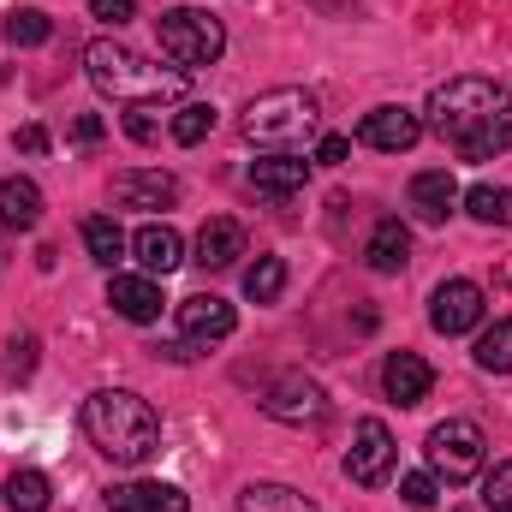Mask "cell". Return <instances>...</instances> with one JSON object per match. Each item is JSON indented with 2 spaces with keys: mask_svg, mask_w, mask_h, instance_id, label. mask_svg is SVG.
Wrapping results in <instances>:
<instances>
[{
  "mask_svg": "<svg viewBox=\"0 0 512 512\" xmlns=\"http://www.w3.org/2000/svg\"><path fill=\"white\" fill-rule=\"evenodd\" d=\"M84 435L102 459L114 465H143L161 447V417L149 399H137L131 387H102L84 399Z\"/></svg>",
  "mask_w": 512,
  "mask_h": 512,
  "instance_id": "obj_1",
  "label": "cell"
},
{
  "mask_svg": "<svg viewBox=\"0 0 512 512\" xmlns=\"http://www.w3.org/2000/svg\"><path fill=\"white\" fill-rule=\"evenodd\" d=\"M84 72H90V84L96 90H108V96H120V102H173L179 90H185V72L179 66H149L137 48H126V42H90L84 48Z\"/></svg>",
  "mask_w": 512,
  "mask_h": 512,
  "instance_id": "obj_2",
  "label": "cell"
},
{
  "mask_svg": "<svg viewBox=\"0 0 512 512\" xmlns=\"http://www.w3.org/2000/svg\"><path fill=\"white\" fill-rule=\"evenodd\" d=\"M239 126L262 149H298L322 131V102L310 90H262V96H251Z\"/></svg>",
  "mask_w": 512,
  "mask_h": 512,
  "instance_id": "obj_3",
  "label": "cell"
},
{
  "mask_svg": "<svg viewBox=\"0 0 512 512\" xmlns=\"http://www.w3.org/2000/svg\"><path fill=\"white\" fill-rule=\"evenodd\" d=\"M512 114V96L495 84V78H477V72H465V78H447L435 96H429V131H441V137H465V131L489 126V120H507Z\"/></svg>",
  "mask_w": 512,
  "mask_h": 512,
  "instance_id": "obj_4",
  "label": "cell"
},
{
  "mask_svg": "<svg viewBox=\"0 0 512 512\" xmlns=\"http://www.w3.org/2000/svg\"><path fill=\"white\" fill-rule=\"evenodd\" d=\"M155 42L179 72H197V66H215L227 54V24L203 6H173L155 18Z\"/></svg>",
  "mask_w": 512,
  "mask_h": 512,
  "instance_id": "obj_5",
  "label": "cell"
},
{
  "mask_svg": "<svg viewBox=\"0 0 512 512\" xmlns=\"http://www.w3.org/2000/svg\"><path fill=\"white\" fill-rule=\"evenodd\" d=\"M423 453H429V471H435V477H447V483H471V477L483 471L489 441H483V429H477L471 417H447V423L429 429Z\"/></svg>",
  "mask_w": 512,
  "mask_h": 512,
  "instance_id": "obj_6",
  "label": "cell"
},
{
  "mask_svg": "<svg viewBox=\"0 0 512 512\" xmlns=\"http://www.w3.org/2000/svg\"><path fill=\"white\" fill-rule=\"evenodd\" d=\"M393 459H399L393 429H387L382 417H364V423L352 429V447H346V477H352L358 489H382L387 477H393Z\"/></svg>",
  "mask_w": 512,
  "mask_h": 512,
  "instance_id": "obj_7",
  "label": "cell"
},
{
  "mask_svg": "<svg viewBox=\"0 0 512 512\" xmlns=\"http://www.w3.org/2000/svg\"><path fill=\"white\" fill-rule=\"evenodd\" d=\"M262 411L274 417V423H322L328 417V393L322 382H310V376H274V382L262 387Z\"/></svg>",
  "mask_w": 512,
  "mask_h": 512,
  "instance_id": "obj_8",
  "label": "cell"
},
{
  "mask_svg": "<svg viewBox=\"0 0 512 512\" xmlns=\"http://www.w3.org/2000/svg\"><path fill=\"white\" fill-rule=\"evenodd\" d=\"M477 322H483V286H477V280H441V286L429 292V328H435V334L459 340V334H471Z\"/></svg>",
  "mask_w": 512,
  "mask_h": 512,
  "instance_id": "obj_9",
  "label": "cell"
},
{
  "mask_svg": "<svg viewBox=\"0 0 512 512\" xmlns=\"http://www.w3.org/2000/svg\"><path fill=\"white\" fill-rule=\"evenodd\" d=\"M251 185H256V197H268V203H292L310 185V161L292 155V149H268V155L251 161Z\"/></svg>",
  "mask_w": 512,
  "mask_h": 512,
  "instance_id": "obj_10",
  "label": "cell"
},
{
  "mask_svg": "<svg viewBox=\"0 0 512 512\" xmlns=\"http://www.w3.org/2000/svg\"><path fill=\"white\" fill-rule=\"evenodd\" d=\"M233 328H239V316H233V304L215 298V292H197V298L179 304V340H185V346H215V340H227Z\"/></svg>",
  "mask_w": 512,
  "mask_h": 512,
  "instance_id": "obj_11",
  "label": "cell"
},
{
  "mask_svg": "<svg viewBox=\"0 0 512 512\" xmlns=\"http://www.w3.org/2000/svg\"><path fill=\"white\" fill-rule=\"evenodd\" d=\"M405 209H411L423 227H447V215L459 209V185H453V173H447V167L417 173L411 191H405Z\"/></svg>",
  "mask_w": 512,
  "mask_h": 512,
  "instance_id": "obj_12",
  "label": "cell"
},
{
  "mask_svg": "<svg viewBox=\"0 0 512 512\" xmlns=\"http://www.w3.org/2000/svg\"><path fill=\"white\" fill-rule=\"evenodd\" d=\"M108 512H185L191 495L173 489V483H155V477H131V483H114L108 495Z\"/></svg>",
  "mask_w": 512,
  "mask_h": 512,
  "instance_id": "obj_13",
  "label": "cell"
},
{
  "mask_svg": "<svg viewBox=\"0 0 512 512\" xmlns=\"http://www.w3.org/2000/svg\"><path fill=\"white\" fill-rule=\"evenodd\" d=\"M358 137L370 143V149H382V155H399V149H411L417 137H423V120L411 114V108H376V114H364V126H358Z\"/></svg>",
  "mask_w": 512,
  "mask_h": 512,
  "instance_id": "obj_14",
  "label": "cell"
},
{
  "mask_svg": "<svg viewBox=\"0 0 512 512\" xmlns=\"http://www.w3.org/2000/svg\"><path fill=\"white\" fill-rule=\"evenodd\" d=\"M108 304H114V316H126V322H155L161 316V280L155 274H114L108 280Z\"/></svg>",
  "mask_w": 512,
  "mask_h": 512,
  "instance_id": "obj_15",
  "label": "cell"
},
{
  "mask_svg": "<svg viewBox=\"0 0 512 512\" xmlns=\"http://www.w3.org/2000/svg\"><path fill=\"white\" fill-rule=\"evenodd\" d=\"M382 387L393 405H423L429 399V387H435V370L417 358V352H393L382 364Z\"/></svg>",
  "mask_w": 512,
  "mask_h": 512,
  "instance_id": "obj_16",
  "label": "cell"
},
{
  "mask_svg": "<svg viewBox=\"0 0 512 512\" xmlns=\"http://www.w3.org/2000/svg\"><path fill=\"white\" fill-rule=\"evenodd\" d=\"M114 197L126 203V209H167V203H179V179L173 173H143V167H131L114 179Z\"/></svg>",
  "mask_w": 512,
  "mask_h": 512,
  "instance_id": "obj_17",
  "label": "cell"
},
{
  "mask_svg": "<svg viewBox=\"0 0 512 512\" xmlns=\"http://www.w3.org/2000/svg\"><path fill=\"white\" fill-rule=\"evenodd\" d=\"M131 251H137V262H143V274H173L179 262H185V239L167 227V221H149V227H137V239H131Z\"/></svg>",
  "mask_w": 512,
  "mask_h": 512,
  "instance_id": "obj_18",
  "label": "cell"
},
{
  "mask_svg": "<svg viewBox=\"0 0 512 512\" xmlns=\"http://www.w3.org/2000/svg\"><path fill=\"white\" fill-rule=\"evenodd\" d=\"M0 227L6 233H36L42 227V185L36 179H6L0 185Z\"/></svg>",
  "mask_w": 512,
  "mask_h": 512,
  "instance_id": "obj_19",
  "label": "cell"
},
{
  "mask_svg": "<svg viewBox=\"0 0 512 512\" xmlns=\"http://www.w3.org/2000/svg\"><path fill=\"white\" fill-rule=\"evenodd\" d=\"M239 256H245V227L239 221H227V215L203 221V233H197V262L203 268H233Z\"/></svg>",
  "mask_w": 512,
  "mask_h": 512,
  "instance_id": "obj_20",
  "label": "cell"
},
{
  "mask_svg": "<svg viewBox=\"0 0 512 512\" xmlns=\"http://www.w3.org/2000/svg\"><path fill=\"white\" fill-rule=\"evenodd\" d=\"M364 262L376 268V274H399L405 262H411V233H405V221H376V233H370V245H364Z\"/></svg>",
  "mask_w": 512,
  "mask_h": 512,
  "instance_id": "obj_21",
  "label": "cell"
},
{
  "mask_svg": "<svg viewBox=\"0 0 512 512\" xmlns=\"http://www.w3.org/2000/svg\"><path fill=\"white\" fill-rule=\"evenodd\" d=\"M239 512H322L310 495H298V489H286V483H245V495H239Z\"/></svg>",
  "mask_w": 512,
  "mask_h": 512,
  "instance_id": "obj_22",
  "label": "cell"
},
{
  "mask_svg": "<svg viewBox=\"0 0 512 512\" xmlns=\"http://www.w3.org/2000/svg\"><path fill=\"white\" fill-rule=\"evenodd\" d=\"M471 358H477V370H489V376H512V316L477 334V352H471Z\"/></svg>",
  "mask_w": 512,
  "mask_h": 512,
  "instance_id": "obj_23",
  "label": "cell"
},
{
  "mask_svg": "<svg viewBox=\"0 0 512 512\" xmlns=\"http://www.w3.org/2000/svg\"><path fill=\"white\" fill-rule=\"evenodd\" d=\"M84 251L96 256L102 268H114V262L126 256V233H120V221H114V215H90V221H84Z\"/></svg>",
  "mask_w": 512,
  "mask_h": 512,
  "instance_id": "obj_24",
  "label": "cell"
},
{
  "mask_svg": "<svg viewBox=\"0 0 512 512\" xmlns=\"http://www.w3.org/2000/svg\"><path fill=\"white\" fill-rule=\"evenodd\" d=\"M465 209H471V221H483V227H512V191L507 185H471V191H465Z\"/></svg>",
  "mask_w": 512,
  "mask_h": 512,
  "instance_id": "obj_25",
  "label": "cell"
},
{
  "mask_svg": "<svg viewBox=\"0 0 512 512\" xmlns=\"http://www.w3.org/2000/svg\"><path fill=\"white\" fill-rule=\"evenodd\" d=\"M512 149V120H489V126L465 131L459 137V155L465 161H495V155H507Z\"/></svg>",
  "mask_w": 512,
  "mask_h": 512,
  "instance_id": "obj_26",
  "label": "cell"
},
{
  "mask_svg": "<svg viewBox=\"0 0 512 512\" xmlns=\"http://www.w3.org/2000/svg\"><path fill=\"white\" fill-rule=\"evenodd\" d=\"M48 501H54V489H48L42 471H12L6 477V507L12 512H48Z\"/></svg>",
  "mask_w": 512,
  "mask_h": 512,
  "instance_id": "obj_27",
  "label": "cell"
},
{
  "mask_svg": "<svg viewBox=\"0 0 512 512\" xmlns=\"http://www.w3.org/2000/svg\"><path fill=\"white\" fill-rule=\"evenodd\" d=\"M286 292V262L280 256H256L251 268H245V298L251 304H274Z\"/></svg>",
  "mask_w": 512,
  "mask_h": 512,
  "instance_id": "obj_28",
  "label": "cell"
},
{
  "mask_svg": "<svg viewBox=\"0 0 512 512\" xmlns=\"http://www.w3.org/2000/svg\"><path fill=\"white\" fill-rule=\"evenodd\" d=\"M0 30H6V42H12V48H42V42L54 36L48 12H36V6H18V12H12V18L0 24Z\"/></svg>",
  "mask_w": 512,
  "mask_h": 512,
  "instance_id": "obj_29",
  "label": "cell"
},
{
  "mask_svg": "<svg viewBox=\"0 0 512 512\" xmlns=\"http://www.w3.org/2000/svg\"><path fill=\"white\" fill-rule=\"evenodd\" d=\"M209 131H215V108H209V102H185V108L167 120V137H173V143H185V149H191V143H203Z\"/></svg>",
  "mask_w": 512,
  "mask_h": 512,
  "instance_id": "obj_30",
  "label": "cell"
},
{
  "mask_svg": "<svg viewBox=\"0 0 512 512\" xmlns=\"http://www.w3.org/2000/svg\"><path fill=\"white\" fill-rule=\"evenodd\" d=\"M126 137L131 143H155V137H161V108H155V102H131L126 108Z\"/></svg>",
  "mask_w": 512,
  "mask_h": 512,
  "instance_id": "obj_31",
  "label": "cell"
},
{
  "mask_svg": "<svg viewBox=\"0 0 512 512\" xmlns=\"http://www.w3.org/2000/svg\"><path fill=\"white\" fill-rule=\"evenodd\" d=\"M483 507L489 512H512V459H501V465L483 477Z\"/></svg>",
  "mask_w": 512,
  "mask_h": 512,
  "instance_id": "obj_32",
  "label": "cell"
},
{
  "mask_svg": "<svg viewBox=\"0 0 512 512\" xmlns=\"http://www.w3.org/2000/svg\"><path fill=\"white\" fill-rule=\"evenodd\" d=\"M30 370H36V334H12V340H6V376L24 382Z\"/></svg>",
  "mask_w": 512,
  "mask_h": 512,
  "instance_id": "obj_33",
  "label": "cell"
},
{
  "mask_svg": "<svg viewBox=\"0 0 512 512\" xmlns=\"http://www.w3.org/2000/svg\"><path fill=\"white\" fill-rule=\"evenodd\" d=\"M435 471H411V477H399V501L405 507H435Z\"/></svg>",
  "mask_w": 512,
  "mask_h": 512,
  "instance_id": "obj_34",
  "label": "cell"
},
{
  "mask_svg": "<svg viewBox=\"0 0 512 512\" xmlns=\"http://www.w3.org/2000/svg\"><path fill=\"white\" fill-rule=\"evenodd\" d=\"M90 18H102V24H131V18H137V0H90Z\"/></svg>",
  "mask_w": 512,
  "mask_h": 512,
  "instance_id": "obj_35",
  "label": "cell"
},
{
  "mask_svg": "<svg viewBox=\"0 0 512 512\" xmlns=\"http://www.w3.org/2000/svg\"><path fill=\"white\" fill-rule=\"evenodd\" d=\"M352 155V137H340V131H328V137H316V161L322 167H340Z\"/></svg>",
  "mask_w": 512,
  "mask_h": 512,
  "instance_id": "obj_36",
  "label": "cell"
},
{
  "mask_svg": "<svg viewBox=\"0 0 512 512\" xmlns=\"http://www.w3.org/2000/svg\"><path fill=\"white\" fill-rule=\"evenodd\" d=\"M12 143H18L24 155H48V131H42V126H18V131H12Z\"/></svg>",
  "mask_w": 512,
  "mask_h": 512,
  "instance_id": "obj_37",
  "label": "cell"
},
{
  "mask_svg": "<svg viewBox=\"0 0 512 512\" xmlns=\"http://www.w3.org/2000/svg\"><path fill=\"white\" fill-rule=\"evenodd\" d=\"M102 120H96V114H78V120H72V143H84V149H90V143H102Z\"/></svg>",
  "mask_w": 512,
  "mask_h": 512,
  "instance_id": "obj_38",
  "label": "cell"
}]
</instances>
